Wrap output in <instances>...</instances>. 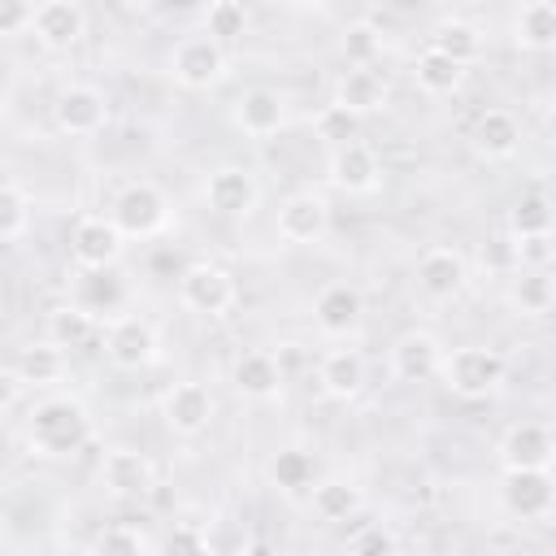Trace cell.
Segmentation results:
<instances>
[{
	"label": "cell",
	"mask_w": 556,
	"mask_h": 556,
	"mask_svg": "<svg viewBox=\"0 0 556 556\" xmlns=\"http://www.w3.org/2000/svg\"><path fill=\"white\" fill-rule=\"evenodd\" d=\"M91 439V417L78 400L70 395H48L35 404L30 413V426H26V443L35 456H48V460H61V456H74L83 452Z\"/></svg>",
	"instance_id": "6da1fadb"
},
{
	"label": "cell",
	"mask_w": 556,
	"mask_h": 556,
	"mask_svg": "<svg viewBox=\"0 0 556 556\" xmlns=\"http://www.w3.org/2000/svg\"><path fill=\"white\" fill-rule=\"evenodd\" d=\"M447 391L465 395V400H482L491 395L500 382H504V356L495 348H482V343H469V348H456L443 356L439 365Z\"/></svg>",
	"instance_id": "7a4b0ae2"
},
{
	"label": "cell",
	"mask_w": 556,
	"mask_h": 556,
	"mask_svg": "<svg viewBox=\"0 0 556 556\" xmlns=\"http://www.w3.org/2000/svg\"><path fill=\"white\" fill-rule=\"evenodd\" d=\"M230 61H226V48L208 35H182L174 48H169V74L178 87L187 91H208L226 78Z\"/></svg>",
	"instance_id": "3957f363"
},
{
	"label": "cell",
	"mask_w": 556,
	"mask_h": 556,
	"mask_svg": "<svg viewBox=\"0 0 556 556\" xmlns=\"http://www.w3.org/2000/svg\"><path fill=\"white\" fill-rule=\"evenodd\" d=\"M109 222L117 226L122 239H148L169 222V200L156 182H130L117 191Z\"/></svg>",
	"instance_id": "277c9868"
},
{
	"label": "cell",
	"mask_w": 556,
	"mask_h": 556,
	"mask_svg": "<svg viewBox=\"0 0 556 556\" xmlns=\"http://www.w3.org/2000/svg\"><path fill=\"white\" fill-rule=\"evenodd\" d=\"M235 295H239L235 278L217 261H191L178 274V300H182V308H191L200 317H222L235 304Z\"/></svg>",
	"instance_id": "5b68a950"
},
{
	"label": "cell",
	"mask_w": 556,
	"mask_h": 556,
	"mask_svg": "<svg viewBox=\"0 0 556 556\" xmlns=\"http://www.w3.org/2000/svg\"><path fill=\"white\" fill-rule=\"evenodd\" d=\"M109 122V100L100 87L91 83H70L56 91L52 100V126L61 135H74V139H87V135H100Z\"/></svg>",
	"instance_id": "8992f818"
},
{
	"label": "cell",
	"mask_w": 556,
	"mask_h": 556,
	"mask_svg": "<svg viewBox=\"0 0 556 556\" xmlns=\"http://www.w3.org/2000/svg\"><path fill=\"white\" fill-rule=\"evenodd\" d=\"M122 248H126V239L117 235V226H113L109 217H96V213H91V217H78V222H74L70 252H74L78 269H87V274L113 269L117 256H122Z\"/></svg>",
	"instance_id": "52a82bcc"
},
{
	"label": "cell",
	"mask_w": 556,
	"mask_h": 556,
	"mask_svg": "<svg viewBox=\"0 0 556 556\" xmlns=\"http://www.w3.org/2000/svg\"><path fill=\"white\" fill-rule=\"evenodd\" d=\"M104 356L109 365L117 369H148L156 361V330L143 321V317H113L109 330H104Z\"/></svg>",
	"instance_id": "ba28073f"
},
{
	"label": "cell",
	"mask_w": 556,
	"mask_h": 556,
	"mask_svg": "<svg viewBox=\"0 0 556 556\" xmlns=\"http://www.w3.org/2000/svg\"><path fill=\"white\" fill-rule=\"evenodd\" d=\"M161 417H165V426H169L174 434L195 439V434H204L208 421H213V391H208L204 382H195V378L174 382V387L165 391V400H161Z\"/></svg>",
	"instance_id": "9c48e42d"
},
{
	"label": "cell",
	"mask_w": 556,
	"mask_h": 556,
	"mask_svg": "<svg viewBox=\"0 0 556 556\" xmlns=\"http://www.w3.org/2000/svg\"><path fill=\"white\" fill-rule=\"evenodd\" d=\"M30 30L43 48L61 52V48H74L83 35H87V9L78 0H43L35 4L30 13Z\"/></svg>",
	"instance_id": "30bf717a"
},
{
	"label": "cell",
	"mask_w": 556,
	"mask_h": 556,
	"mask_svg": "<svg viewBox=\"0 0 556 556\" xmlns=\"http://www.w3.org/2000/svg\"><path fill=\"white\" fill-rule=\"evenodd\" d=\"M256 200H261V182L239 165H222L204 178V204L222 217H248Z\"/></svg>",
	"instance_id": "8fae6325"
},
{
	"label": "cell",
	"mask_w": 556,
	"mask_h": 556,
	"mask_svg": "<svg viewBox=\"0 0 556 556\" xmlns=\"http://www.w3.org/2000/svg\"><path fill=\"white\" fill-rule=\"evenodd\" d=\"M156 482V469L143 452L135 447H109L104 460H100V486L117 500H135V495H148Z\"/></svg>",
	"instance_id": "7c38bea8"
},
{
	"label": "cell",
	"mask_w": 556,
	"mask_h": 556,
	"mask_svg": "<svg viewBox=\"0 0 556 556\" xmlns=\"http://www.w3.org/2000/svg\"><path fill=\"white\" fill-rule=\"evenodd\" d=\"M556 486L547 469H504V508L521 521H543L552 513Z\"/></svg>",
	"instance_id": "4fadbf2b"
},
{
	"label": "cell",
	"mask_w": 556,
	"mask_h": 556,
	"mask_svg": "<svg viewBox=\"0 0 556 556\" xmlns=\"http://www.w3.org/2000/svg\"><path fill=\"white\" fill-rule=\"evenodd\" d=\"M330 182H334L339 191H348V195H369V191H378V182H382V161H378V152H374L369 143H361V139L334 148V152H330Z\"/></svg>",
	"instance_id": "5bb4252c"
},
{
	"label": "cell",
	"mask_w": 556,
	"mask_h": 556,
	"mask_svg": "<svg viewBox=\"0 0 556 556\" xmlns=\"http://www.w3.org/2000/svg\"><path fill=\"white\" fill-rule=\"evenodd\" d=\"M330 230V204L317 191H295L278 204V235L287 243H317Z\"/></svg>",
	"instance_id": "9a60e30c"
},
{
	"label": "cell",
	"mask_w": 556,
	"mask_h": 556,
	"mask_svg": "<svg viewBox=\"0 0 556 556\" xmlns=\"http://www.w3.org/2000/svg\"><path fill=\"white\" fill-rule=\"evenodd\" d=\"M230 122H235L243 135H252V139H269V135H278L282 122H287V100H282V91H274V87H248V91L235 100Z\"/></svg>",
	"instance_id": "2e32d148"
},
{
	"label": "cell",
	"mask_w": 556,
	"mask_h": 556,
	"mask_svg": "<svg viewBox=\"0 0 556 556\" xmlns=\"http://www.w3.org/2000/svg\"><path fill=\"white\" fill-rule=\"evenodd\" d=\"M469 269H465V256L456 248H426L417 256V287L426 300H452L460 295Z\"/></svg>",
	"instance_id": "e0dca14e"
},
{
	"label": "cell",
	"mask_w": 556,
	"mask_h": 556,
	"mask_svg": "<svg viewBox=\"0 0 556 556\" xmlns=\"http://www.w3.org/2000/svg\"><path fill=\"white\" fill-rule=\"evenodd\" d=\"M552 452H556V443H552V430L543 421H517L500 439L504 469H547L552 465Z\"/></svg>",
	"instance_id": "ac0fdd59"
},
{
	"label": "cell",
	"mask_w": 556,
	"mask_h": 556,
	"mask_svg": "<svg viewBox=\"0 0 556 556\" xmlns=\"http://www.w3.org/2000/svg\"><path fill=\"white\" fill-rule=\"evenodd\" d=\"M334 109L352 113V117H365V113H378L387 104V78L374 70V65H352L334 78Z\"/></svg>",
	"instance_id": "d6986e66"
},
{
	"label": "cell",
	"mask_w": 556,
	"mask_h": 556,
	"mask_svg": "<svg viewBox=\"0 0 556 556\" xmlns=\"http://www.w3.org/2000/svg\"><path fill=\"white\" fill-rule=\"evenodd\" d=\"M439 365H443V348H439V339L426 334V330H408V334H400L395 348H391V374H395L400 382H426V378L439 374Z\"/></svg>",
	"instance_id": "ffe728a7"
},
{
	"label": "cell",
	"mask_w": 556,
	"mask_h": 556,
	"mask_svg": "<svg viewBox=\"0 0 556 556\" xmlns=\"http://www.w3.org/2000/svg\"><path fill=\"white\" fill-rule=\"evenodd\" d=\"M230 382L243 400H274L282 391V365L274 352L265 348H252V352H239L235 365H230Z\"/></svg>",
	"instance_id": "44dd1931"
},
{
	"label": "cell",
	"mask_w": 556,
	"mask_h": 556,
	"mask_svg": "<svg viewBox=\"0 0 556 556\" xmlns=\"http://www.w3.org/2000/svg\"><path fill=\"white\" fill-rule=\"evenodd\" d=\"M361 313H365V300H361V291H356L352 282H326V287L317 291V300H313V317H317V326H321L326 334H348V330H356Z\"/></svg>",
	"instance_id": "7402d4cb"
},
{
	"label": "cell",
	"mask_w": 556,
	"mask_h": 556,
	"mask_svg": "<svg viewBox=\"0 0 556 556\" xmlns=\"http://www.w3.org/2000/svg\"><path fill=\"white\" fill-rule=\"evenodd\" d=\"M469 139H473V152H478V156L504 161V156H513V152L521 148V122H517L508 109H486V113H478Z\"/></svg>",
	"instance_id": "603a6c76"
},
{
	"label": "cell",
	"mask_w": 556,
	"mask_h": 556,
	"mask_svg": "<svg viewBox=\"0 0 556 556\" xmlns=\"http://www.w3.org/2000/svg\"><path fill=\"white\" fill-rule=\"evenodd\" d=\"M513 43L526 52H547L556 43V4L552 0H526L513 9Z\"/></svg>",
	"instance_id": "cb8c5ba5"
},
{
	"label": "cell",
	"mask_w": 556,
	"mask_h": 556,
	"mask_svg": "<svg viewBox=\"0 0 556 556\" xmlns=\"http://www.w3.org/2000/svg\"><path fill=\"white\" fill-rule=\"evenodd\" d=\"M317 382H321V391L330 400H356L361 387H365V361H361V352H352V348L326 352L321 365H317Z\"/></svg>",
	"instance_id": "d4e9b609"
},
{
	"label": "cell",
	"mask_w": 556,
	"mask_h": 556,
	"mask_svg": "<svg viewBox=\"0 0 556 556\" xmlns=\"http://www.w3.org/2000/svg\"><path fill=\"white\" fill-rule=\"evenodd\" d=\"M430 48L443 52L447 61H456V65L465 70L469 61H478L482 35H478V26L465 22V17H443V22H434V30H430Z\"/></svg>",
	"instance_id": "484cf974"
},
{
	"label": "cell",
	"mask_w": 556,
	"mask_h": 556,
	"mask_svg": "<svg viewBox=\"0 0 556 556\" xmlns=\"http://www.w3.org/2000/svg\"><path fill=\"white\" fill-rule=\"evenodd\" d=\"M265 478H269L278 491L300 495V491H308V486H313L317 465H313V456H308L304 447H278V452L269 456V465H265Z\"/></svg>",
	"instance_id": "4316f807"
},
{
	"label": "cell",
	"mask_w": 556,
	"mask_h": 556,
	"mask_svg": "<svg viewBox=\"0 0 556 556\" xmlns=\"http://www.w3.org/2000/svg\"><path fill=\"white\" fill-rule=\"evenodd\" d=\"M413 78H417V87H421L426 96H452V91L465 83V70H460L456 61H447L443 52L426 48V52H417V61H413Z\"/></svg>",
	"instance_id": "83f0119b"
},
{
	"label": "cell",
	"mask_w": 556,
	"mask_h": 556,
	"mask_svg": "<svg viewBox=\"0 0 556 556\" xmlns=\"http://www.w3.org/2000/svg\"><path fill=\"white\" fill-rule=\"evenodd\" d=\"M508 300H513V308H521V317H543L556 300L552 274L547 269H517L513 287H508Z\"/></svg>",
	"instance_id": "f1b7e54d"
},
{
	"label": "cell",
	"mask_w": 556,
	"mask_h": 556,
	"mask_svg": "<svg viewBox=\"0 0 556 556\" xmlns=\"http://www.w3.org/2000/svg\"><path fill=\"white\" fill-rule=\"evenodd\" d=\"M308 491H313V513L321 521H348L361 508V486L348 478H326V482H313Z\"/></svg>",
	"instance_id": "f546056e"
},
{
	"label": "cell",
	"mask_w": 556,
	"mask_h": 556,
	"mask_svg": "<svg viewBox=\"0 0 556 556\" xmlns=\"http://www.w3.org/2000/svg\"><path fill=\"white\" fill-rule=\"evenodd\" d=\"M96 334V317L78 304H61L48 313V343H56L61 352L65 348H83L87 339Z\"/></svg>",
	"instance_id": "4dcf8cb0"
},
{
	"label": "cell",
	"mask_w": 556,
	"mask_h": 556,
	"mask_svg": "<svg viewBox=\"0 0 556 556\" xmlns=\"http://www.w3.org/2000/svg\"><path fill=\"white\" fill-rule=\"evenodd\" d=\"M508 230H513V239L552 235V200H547L543 191H526V195L508 208Z\"/></svg>",
	"instance_id": "1f68e13d"
},
{
	"label": "cell",
	"mask_w": 556,
	"mask_h": 556,
	"mask_svg": "<svg viewBox=\"0 0 556 556\" xmlns=\"http://www.w3.org/2000/svg\"><path fill=\"white\" fill-rule=\"evenodd\" d=\"M87 556H148V539H143V530H135L126 521H113V526H100L91 534Z\"/></svg>",
	"instance_id": "d6a6232c"
},
{
	"label": "cell",
	"mask_w": 556,
	"mask_h": 556,
	"mask_svg": "<svg viewBox=\"0 0 556 556\" xmlns=\"http://www.w3.org/2000/svg\"><path fill=\"white\" fill-rule=\"evenodd\" d=\"M13 369L22 374V382H56V378L65 374V352L43 339V343L22 348V356H17Z\"/></svg>",
	"instance_id": "836d02e7"
},
{
	"label": "cell",
	"mask_w": 556,
	"mask_h": 556,
	"mask_svg": "<svg viewBox=\"0 0 556 556\" xmlns=\"http://www.w3.org/2000/svg\"><path fill=\"white\" fill-rule=\"evenodd\" d=\"M248 30V9L239 4V0H213L208 9H204V30L200 35H208V39H217V43H230V39H239Z\"/></svg>",
	"instance_id": "e575fe53"
},
{
	"label": "cell",
	"mask_w": 556,
	"mask_h": 556,
	"mask_svg": "<svg viewBox=\"0 0 556 556\" xmlns=\"http://www.w3.org/2000/svg\"><path fill=\"white\" fill-rule=\"evenodd\" d=\"M378 52H382V30H378L369 17L348 22V30H343V56H348L352 65H374Z\"/></svg>",
	"instance_id": "d590c367"
},
{
	"label": "cell",
	"mask_w": 556,
	"mask_h": 556,
	"mask_svg": "<svg viewBox=\"0 0 556 556\" xmlns=\"http://www.w3.org/2000/svg\"><path fill=\"white\" fill-rule=\"evenodd\" d=\"M122 295H126V287H122L109 269H100V274H87V278H83V300H78V308H87L91 317H96V313H113V308L122 304Z\"/></svg>",
	"instance_id": "8d00e7d4"
},
{
	"label": "cell",
	"mask_w": 556,
	"mask_h": 556,
	"mask_svg": "<svg viewBox=\"0 0 556 556\" xmlns=\"http://www.w3.org/2000/svg\"><path fill=\"white\" fill-rule=\"evenodd\" d=\"M26 222H30L26 195H22L17 187L0 182V239H17V235L26 230Z\"/></svg>",
	"instance_id": "74e56055"
},
{
	"label": "cell",
	"mask_w": 556,
	"mask_h": 556,
	"mask_svg": "<svg viewBox=\"0 0 556 556\" xmlns=\"http://www.w3.org/2000/svg\"><path fill=\"white\" fill-rule=\"evenodd\" d=\"M317 139H326V143H334V148L352 143V139H356V117L343 113V109H334V104H326V109L317 113Z\"/></svg>",
	"instance_id": "f35d334b"
},
{
	"label": "cell",
	"mask_w": 556,
	"mask_h": 556,
	"mask_svg": "<svg viewBox=\"0 0 556 556\" xmlns=\"http://www.w3.org/2000/svg\"><path fill=\"white\" fill-rule=\"evenodd\" d=\"M161 556H208V534H204L200 526L182 521V526H174V530L165 534Z\"/></svg>",
	"instance_id": "ab89813d"
},
{
	"label": "cell",
	"mask_w": 556,
	"mask_h": 556,
	"mask_svg": "<svg viewBox=\"0 0 556 556\" xmlns=\"http://www.w3.org/2000/svg\"><path fill=\"white\" fill-rule=\"evenodd\" d=\"M513 261H517V269H547V261H552V235L513 239Z\"/></svg>",
	"instance_id": "60d3db41"
},
{
	"label": "cell",
	"mask_w": 556,
	"mask_h": 556,
	"mask_svg": "<svg viewBox=\"0 0 556 556\" xmlns=\"http://www.w3.org/2000/svg\"><path fill=\"white\" fill-rule=\"evenodd\" d=\"M30 13H35V4H26V0H0V35L30 30Z\"/></svg>",
	"instance_id": "b9f144b4"
},
{
	"label": "cell",
	"mask_w": 556,
	"mask_h": 556,
	"mask_svg": "<svg viewBox=\"0 0 556 556\" xmlns=\"http://www.w3.org/2000/svg\"><path fill=\"white\" fill-rule=\"evenodd\" d=\"M22 391H26L22 374H17L13 365H0V413H9V408L22 400Z\"/></svg>",
	"instance_id": "7bdbcfd3"
},
{
	"label": "cell",
	"mask_w": 556,
	"mask_h": 556,
	"mask_svg": "<svg viewBox=\"0 0 556 556\" xmlns=\"http://www.w3.org/2000/svg\"><path fill=\"white\" fill-rule=\"evenodd\" d=\"M356 556H391V539L382 530H369L361 543H356Z\"/></svg>",
	"instance_id": "ee69618b"
},
{
	"label": "cell",
	"mask_w": 556,
	"mask_h": 556,
	"mask_svg": "<svg viewBox=\"0 0 556 556\" xmlns=\"http://www.w3.org/2000/svg\"><path fill=\"white\" fill-rule=\"evenodd\" d=\"M4 526H9V521H4V508H0V539H4Z\"/></svg>",
	"instance_id": "f6af8a7d"
}]
</instances>
